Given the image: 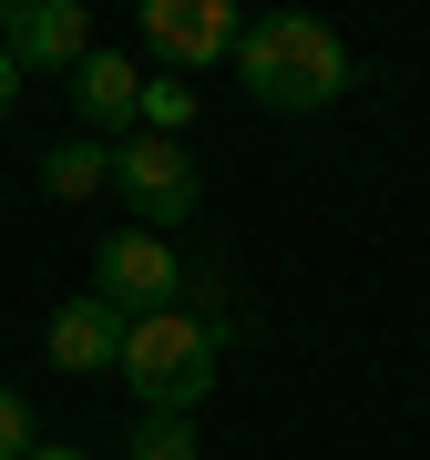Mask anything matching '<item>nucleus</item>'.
Instances as JSON below:
<instances>
[{
  "instance_id": "nucleus-8",
  "label": "nucleus",
  "mask_w": 430,
  "mask_h": 460,
  "mask_svg": "<svg viewBox=\"0 0 430 460\" xmlns=\"http://www.w3.org/2000/svg\"><path fill=\"white\" fill-rule=\"evenodd\" d=\"M72 102H83L93 133H133V113H144V72H133L123 51H83V62H72Z\"/></svg>"
},
{
  "instance_id": "nucleus-1",
  "label": "nucleus",
  "mask_w": 430,
  "mask_h": 460,
  "mask_svg": "<svg viewBox=\"0 0 430 460\" xmlns=\"http://www.w3.org/2000/svg\"><path fill=\"white\" fill-rule=\"evenodd\" d=\"M236 83H246L266 113H328V102L359 83V62H348V41L328 21L266 11V21H246V41H236Z\"/></svg>"
},
{
  "instance_id": "nucleus-2",
  "label": "nucleus",
  "mask_w": 430,
  "mask_h": 460,
  "mask_svg": "<svg viewBox=\"0 0 430 460\" xmlns=\"http://www.w3.org/2000/svg\"><path fill=\"white\" fill-rule=\"evenodd\" d=\"M215 317H195V307H154V317H133L123 328V378H133V399L144 410H184L195 420L205 399H215Z\"/></svg>"
},
{
  "instance_id": "nucleus-4",
  "label": "nucleus",
  "mask_w": 430,
  "mask_h": 460,
  "mask_svg": "<svg viewBox=\"0 0 430 460\" xmlns=\"http://www.w3.org/2000/svg\"><path fill=\"white\" fill-rule=\"evenodd\" d=\"M175 287H184V256H175L154 226H123V235L93 246V296H103V307L154 317V307H175Z\"/></svg>"
},
{
  "instance_id": "nucleus-14",
  "label": "nucleus",
  "mask_w": 430,
  "mask_h": 460,
  "mask_svg": "<svg viewBox=\"0 0 430 460\" xmlns=\"http://www.w3.org/2000/svg\"><path fill=\"white\" fill-rule=\"evenodd\" d=\"M31 460H93V450H72V440H31Z\"/></svg>"
},
{
  "instance_id": "nucleus-9",
  "label": "nucleus",
  "mask_w": 430,
  "mask_h": 460,
  "mask_svg": "<svg viewBox=\"0 0 430 460\" xmlns=\"http://www.w3.org/2000/svg\"><path fill=\"white\" fill-rule=\"evenodd\" d=\"M41 195H51V205L113 195V144H93V133H72V144H51V154H41Z\"/></svg>"
},
{
  "instance_id": "nucleus-6",
  "label": "nucleus",
  "mask_w": 430,
  "mask_h": 460,
  "mask_svg": "<svg viewBox=\"0 0 430 460\" xmlns=\"http://www.w3.org/2000/svg\"><path fill=\"white\" fill-rule=\"evenodd\" d=\"M0 51L21 62V83L31 72H72L93 51V11L83 0H0Z\"/></svg>"
},
{
  "instance_id": "nucleus-5",
  "label": "nucleus",
  "mask_w": 430,
  "mask_h": 460,
  "mask_svg": "<svg viewBox=\"0 0 430 460\" xmlns=\"http://www.w3.org/2000/svg\"><path fill=\"white\" fill-rule=\"evenodd\" d=\"M236 41H246L236 0H144V51L165 72H215V62H236Z\"/></svg>"
},
{
  "instance_id": "nucleus-10",
  "label": "nucleus",
  "mask_w": 430,
  "mask_h": 460,
  "mask_svg": "<svg viewBox=\"0 0 430 460\" xmlns=\"http://www.w3.org/2000/svg\"><path fill=\"white\" fill-rule=\"evenodd\" d=\"M123 460H205V440H195V420H184V410H144Z\"/></svg>"
},
{
  "instance_id": "nucleus-13",
  "label": "nucleus",
  "mask_w": 430,
  "mask_h": 460,
  "mask_svg": "<svg viewBox=\"0 0 430 460\" xmlns=\"http://www.w3.org/2000/svg\"><path fill=\"white\" fill-rule=\"evenodd\" d=\"M11 102H21V62L0 51V123H11Z\"/></svg>"
},
{
  "instance_id": "nucleus-3",
  "label": "nucleus",
  "mask_w": 430,
  "mask_h": 460,
  "mask_svg": "<svg viewBox=\"0 0 430 460\" xmlns=\"http://www.w3.org/2000/svg\"><path fill=\"white\" fill-rule=\"evenodd\" d=\"M113 195L133 205V226L175 235V226H195L205 174H195V154H184V144H165V133H123V144H113Z\"/></svg>"
},
{
  "instance_id": "nucleus-12",
  "label": "nucleus",
  "mask_w": 430,
  "mask_h": 460,
  "mask_svg": "<svg viewBox=\"0 0 430 460\" xmlns=\"http://www.w3.org/2000/svg\"><path fill=\"white\" fill-rule=\"evenodd\" d=\"M0 460H31V399L0 389Z\"/></svg>"
},
{
  "instance_id": "nucleus-11",
  "label": "nucleus",
  "mask_w": 430,
  "mask_h": 460,
  "mask_svg": "<svg viewBox=\"0 0 430 460\" xmlns=\"http://www.w3.org/2000/svg\"><path fill=\"white\" fill-rule=\"evenodd\" d=\"M184 123H195V93H184V72H154V83H144V113H133V133H165V144H184Z\"/></svg>"
},
{
  "instance_id": "nucleus-7",
  "label": "nucleus",
  "mask_w": 430,
  "mask_h": 460,
  "mask_svg": "<svg viewBox=\"0 0 430 460\" xmlns=\"http://www.w3.org/2000/svg\"><path fill=\"white\" fill-rule=\"evenodd\" d=\"M123 328H133V317H123V307H103V296H72V307H51V368L103 378V368L123 358Z\"/></svg>"
}]
</instances>
